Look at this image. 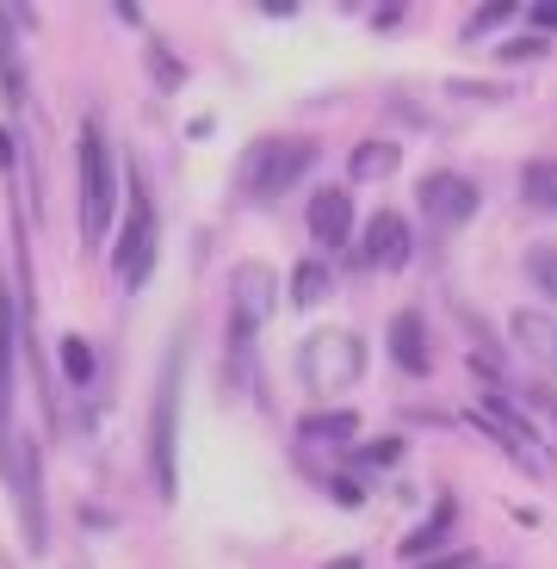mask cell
<instances>
[{"label": "cell", "instance_id": "obj_3", "mask_svg": "<svg viewBox=\"0 0 557 569\" xmlns=\"http://www.w3.org/2000/svg\"><path fill=\"white\" fill-rule=\"evenodd\" d=\"M173 415H180V347L161 359V385H156V421H149V470H156V496H180V470H173Z\"/></svg>", "mask_w": 557, "mask_h": 569}, {"label": "cell", "instance_id": "obj_23", "mask_svg": "<svg viewBox=\"0 0 557 569\" xmlns=\"http://www.w3.org/2000/svg\"><path fill=\"white\" fill-rule=\"evenodd\" d=\"M520 57H545V38H515V43H501V62H520Z\"/></svg>", "mask_w": 557, "mask_h": 569}, {"label": "cell", "instance_id": "obj_7", "mask_svg": "<svg viewBox=\"0 0 557 569\" xmlns=\"http://www.w3.org/2000/svg\"><path fill=\"white\" fill-rule=\"evenodd\" d=\"M229 303H236V335H248V328H260L267 322V310H272V272L267 267H236L229 272Z\"/></svg>", "mask_w": 557, "mask_h": 569}, {"label": "cell", "instance_id": "obj_25", "mask_svg": "<svg viewBox=\"0 0 557 569\" xmlns=\"http://www.w3.org/2000/svg\"><path fill=\"white\" fill-rule=\"evenodd\" d=\"M527 26L533 31H557V7H527Z\"/></svg>", "mask_w": 557, "mask_h": 569}, {"label": "cell", "instance_id": "obj_15", "mask_svg": "<svg viewBox=\"0 0 557 569\" xmlns=\"http://www.w3.org/2000/svg\"><path fill=\"white\" fill-rule=\"evenodd\" d=\"M397 161H402L397 142L371 137V142H359V149H354V180H385V173H397Z\"/></svg>", "mask_w": 557, "mask_h": 569}, {"label": "cell", "instance_id": "obj_17", "mask_svg": "<svg viewBox=\"0 0 557 569\" xmlns=\"http://www.w3.org/2000/svg\"><path fill=\"white\" fill-rule=\"evenodd\" d=\"M329 267H322V260H304L298 272H291V303H304V310H310V303H322L329 298Z\"/></svg>", "mask_w": 557, "mask_h": 569}, {"label": "cell", "instance_id": "obj_14", "mask_svg": "<svg viewBox=\"0 0 557 569\" xmlns=\"http://www.w3.org/2000/svg\"><path fill=\"white\" fill-rule=\"evenodd\" d=\"M520 199L533 211H557V161H527L520 168Z\"/></svg>", "mask_w": 557, "mask_h": 569}, {"label": "cell", "instance_id": "obj_4", "mask_svg": "<svg viewBox=\"0 0 557 569\" xmlns=\"http://www.w3.org/2000/svg\"><path fill=\"white\" fill-rule=\"evenodd\" d=\"M310 168H316V142H304V137L255 142V156H248V186H255L260 199H272V192L298 186Z\"/></svg>", "mask_w": 557, "mask_h": 569}, {"label": "cell", "instance_id": "obj_11", "mask_svg": "<svg viewBox=\"0 0 557 569\" xmlns=\"http://www.w3.org/2000/svg\"><path fill=\"white\" fill-rule=\"evenodd\" d=\"M390 359H397L409 378H421V371H428V341H421V316H415V310L390 316Z\"/></svg>", "mask_w": 557, "mask_h": 569}, {"label": "cell", "instance_id": "obj_1", "mask_svg": "<svg viewBox=\"0 0 557 569\" xmlns=\"http://www.w3.org/2000/svg\"><path fill=\"white\" fill-rule=\"evenodd\" d=\"M81 236L87 242H100L106 229H112V211H118V173H112V149H106L100 124L81 130Z\"/></svg>", "mask_w": 557, "mask_h": 569}, {"label": "cell", "instance_id": "obj_5", "mask_svg": "<svg viewBox=\"0 0 557 569\" xmlns=\"http://www.w3.org/2000/svg\"><path fill=\"white\" fill-rule=\"evenodd\" d=\"M112 267L125 284H143L149 267H156V204H149V192L137 180H130V217H125V242H118Z\"/></svg>", "mask_w": 557, "mask_h": 569}, {"label": "cell", "instance_id": "obj_16", "mask_svg": "<svg viewBox=\"0 0 557 569\" xmlns=\"http://www.w3.org/2000/svg\"><path fill=\"white\" fill-rule=\"evenodd\" d=\"M446 532H452V496H440L434 520H428V527H415L409 539H402V551H409V557H428V551H440V545H446Z\"/></svg>", "mask_w": 557, "mask_h": 569}, {"label": "cell", "instance_id": "obj_9", "mask_svg": "<svg viewBox=\"0 0 557 569\" xmlns=\"http://www.w3.org/2000/svg\"><path fill=\"white\" fill-rule=\"evenodd\" d=\"M359 254H366L378 272H397L402 260H409V223H402L397 211H378L366 223V248H359Z\"/></svg>", "mask_w": 557, "mask_h": 569}, {"label": "cell", "instance_id": "obj_2", "mask_svg": "<svg viewBox=\"0 0 557 569\" xmlns=\"http://www.w3.org/2000/svg\"><path fill=\"white\" fill-rule=\"evenodd\" d=\"M298 371L310 390H354L359 378H366V341L359 335H347V328H335V335H310L298 353Z\"/></svg>", "mask_w": 557, "mask_h": 569}, {"label": "cell", "instance_id": "obj_29", "mask_svg": "<svg viewBox=\"0 0 557 569\" xmlns=\"http://www.w3.org/2000/svg\"><path fill=\"white\" fill-rule=\"evenodd\" d=\"M329 569H366V563H359V557H335Z\"/></svg>", "mask_w": 557, "mask_h": 569}, {"label": "cell", "instance_id": "obj_20", "mask_svg": "<svg viewBox=\"0 0 557 569\" xmlns=\"http://www.w3.org/2000/svg\"><path fill=\"white\" fill-rule=\"evenodd\" d=\"M527 279L557 303V248H533V254H527Z\"/></svg>", "mask_w": 557, "mask_h": 569}, {"label": "cell", "instance_id": "obj_24", "mask_svg": "<svg viewBox=\"0 0 557 569\" xmlns=\"http://www.w3.org/2000/svg\"><path fill=\"white\" fill-rule=\"evenodd\" d=\"M508 13H515V7H484V13H471V38H477V31H489V26H501Z\"/></svg>", "mask_w": 557, "mask_h": 569}, {"label": "cell", "instance_id": "obj_22", "mask_svg": "<svg viewBox=\"0 0 557 569\" xmlns=\"http://www.w3.org/2000/svg\"><path fill=\"white\" fill-rule=\"evenodd\" d=\"M149 62H156V74H161V87H180V62H168V50H161V43H149Z\"/></svg>", "mask_w": 557, "mask_h": 569}, {"label": "cell", "instance_id": "obj_19", "mask_svg": "<svg viewBox=\"0 0 557 569\" xmlns=\"http://www.w3.org/2000/svg\"><path fill=\"white\" fill-rule=\"evenodd\" d=\"M354 415L347 409H335V415H310V421H304V440H322V433H335V446H347V433H354Z\"/></svg>", "mask_w": 557, "mask_h": 569}, {"label": "cell", "instance_id": "obj_26", "mask_svg": "<svg viewBox=\"0 0 557 569\" xmlns=\"http://www.w3.org/2000/svg\"><path fill=\"white\" fill-rule=\"evenodd\" d=\"M421 569H477V557L452 551V557H434V563H421Z\"/></svg>", "mask_w": 557, "mask_h": 569}, {"label": "cell", "instance_id": "obj_18", "mask_svg": "<svg viewBox=\"0 0 557 569\" xmlns=\"http://www.w3.org/2000/svg\"><path fill=\"white\" fill-rule=\"evenodd\" d=\"M62 371H69V385H87L93 378V347L81 335H62Z\"/></svg>", "mask_w": 557, "mask_h": 569}, {"label": "cell", "instance_id": "obj_12", "mask_svg": "<svg viewBox=\"0 0 557 569\" xmlns=\"http://www.w3.org/2000/svg\"><path fill=\"white\" fill-rule=\"evenodd\" d=\"M515 341L527 347L533 359H545V366H557V322H551V316H539V310H520V316H515Z\"/></svg>", "mask_w": 557, "mask_h": 569}, {"label": "cell", "instance_id": "obj_28", "mask_svg": "<svg viewBox=\"0 0 557 569\" xmlns=\"http://www.w3.org/2000/svg\"><path fill=\"white\" fill-rule=\"evenodd\" d=\"M7 161H13V137H7V130H0V168H7Z\"/></svg>", "mask_w": 557, "mask_h": 569}, {"label": "cell", "instance_id": "obj_10", "mask_svg": "<svg viewBox=\"0 0 557 569\" xmlns=\"http://www.w3.org/2000/svg\"><path fill=\"white\" fill-rule=\"evenodd\" d=\"M310 236L329 242V248H341L347 236H354V199H347L341 186H322L310 199Z\"/></svg>", "mask_w": 557, "mask_h": 569}, {"label": "cell", "instance_id": "obj_8", "mask_svg": "<svg viewBox=\"0 0 557 569\" xmlns=\"http://www.w3.org/2000/svg\"><path fill=\"white\" fill-rule=\"evenodd\" d=\"M13 347H19V310L0 291V465H7V433H13Z\"/></svg>", "mask_w": 557, "mask_h": 569}, {"label": "cell", "instance_id": "obj_6", "mask_svg": "<svg viewBox=\"0 0 557 569\" xmlns=\"http://www.w3.org/2000/svg\"><path fill=\"white\" fill-rule=\"evenodd\" d=\"M415 199H421V211L434 217V223L458 229V223H471L477 204H484V192H477L465 173H428V180L415 186Z\"/></svg>", "mask_w": 557, "mask_h": 569}, {"label": "cell", "instance_id": "obj_13", "mask_svg": "<svg viewBox=\"0 0 557 569\" xmlns=\"http://www.w3.org/2000/svg\"><path fill=\"white\" fill-rule=\"evenodd\" d=\"M13 13H0V93H7V106H26V74H19V43H13Z\"/></svg>", "mask_w": 557, "mask_h": 569}, {"label": "cell", "instance_id": "obj_27", "mask_svg": "<svg viewBox=\"0 0 557 569\" xmlns=\"http://www.w3.org/2000/svg\"><path fill=\"white\" fill-rule=\"evenodd\" d=\"M335 489V501H341V508H359V483H347V477H341V483H329Z\"/></svg>", "mask_w": 557, "mask_h": 569}, {"label": "cell", "instance_id": "obj_21", "mask_svg": "<svg viewBox=\"0 0 557 569\" xmlns=\"http://www.w3.org/2000/svg\"><path fill=\"white\" fill-rule=\"evenodd\" d=\"M402 440H378V446H359V465H397Z\"/></svg>", "mask_w": 557, "mask_h": 569}]
</instances>
